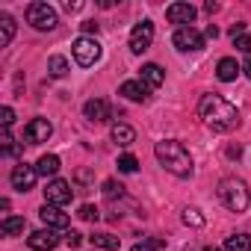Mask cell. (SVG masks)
<instances>
[{"instance_id": "6da1fadb", "label": "cell", "mask_w": 251, "mask_h": 251, "mask_svg": "<svg viewBox=\"0 0 251 251\" xmlns=\"http://www.w3.org/2000/svg\"><path fill=\"white\" fill-rule=\"evenodd\" d=\"M198 115L216 133H227L233 127H239V112L230 100H225L222 95H204L198 103Z\"/></svg>"}, {"instance_id": "7a4b0ae2", "label": "cell", "mask_w": 251, "mask_h": 251, "mask_svg": "<svg viewBox=\"0 0 251 251\" xmlns=\"http://www.w3.org/2000/svg\"><path fill=\"white\" fill-rule=\"evenodd\" d=\"M154 154H157L160 166H163L166 172H172L175 177H189V175H192V157H189V151H186L183 142H177V139H163V142L154 145Z\"/></svg>"}, {"instance_id": "3957f363", "label": "cell", "mask_w": 251, "mask_h": 251, "mask_svg": "<svg viewBox=\"0 0 251 251\" xmlns=\"http://www.w3.org/2000/svg\"><path fill=\"white\" fill-rule=\"evenodd\" d=\"M219 198H222V204H225L227 210H233V213H242V210H248V204H251V192H248L245 180H239V177H225V180L219 183Z\"/></svg>"}, {"instance_id": "277c9868", "label": "cell", "mask_w": 251, "mask_h": 251, "mask_svg": "<svg viewBox=\"0 0 251 251\" xmlns=\"http://www.w3.org/2000/svg\"><path fill=\"white\" fill-rule=\"evenodd\" d=\"M27 21H30L36 30L50 33V30L56 27V12H53V6H48V3H30V6H27Z\"/></svg>"}, {"instance_id": "5b68a950", "label": "cell", "mask_w": 251, "mask_h": 251, "mask_svg": "<svg viewBox=\"0 0 251 251\" xmlns=\"http://www.w3.org/2000/svg\"><path fill=\"white\" fill-rule=\"evenodd\" d=\"M71 50H74L77 65H83V68H89V65H95V62L100 59V45H98V39H92V36H80Z\"/></svg>"}, {"instance_id": "8992f818", "label": "cell", "mask_w": 251, "mask_h": 251, "mask_svg": "<svg viewBox=\"0 0 251 251\" xmlns=\"http://www.w3.org/2000/svg\"><path fill=\"white\" fill-rule=\"evenodd\" d=\"M154 42V24L151 21H139L133 30H130V50L133 53H145Z\"/></svg>"}, {"instance_id": "52a82bcc", "label": "cell", "mask_w": 251, "mask_h": 251, "mask_svg": "<svg viewBox=\"0 0 251 251\" xmlns=\"http://www.w3.org/2000/svg\"><path fill=\"white\" fill-rule=\"evenodd\" d=\"M175 48L183 50V53H195V50L204 48V36H201L195 27H180V30L175 33Z\"/></svg>"}, {"instance_id": "ba28073f", "label": "cell", "mask_w": 251, "mask_h": 251, "mask_svg": "<svg viewBox=\"0 0 251 251\" xmlns=\"http://www.w3.org/2000/svg\"><path fill=\"white\" fill-rule=\"evenodd\" d=\"M71 195H74L71 183H68V180H59V177H53V180L48 183V189H45V198H48V204H53V207H65V204L71 201Z\"/></svg>"}, {"instance_id": "9c48e42d", "label": "cell", "mask_w": 251, "mask_h": 251, "mask_svg": "<svg viewBox=\"0 0 251 251\" xmlns=\"http://www.w3.org/2000/svg\"><path fill=\"white\" fill-rule=\"evenodd\" d=\"M50 133H53V124H50L48 118H33L27 127H24V139H27L30 145H42V142H48Z\"/></svg>"}, {"instance_id": "30bf717a", "label": "cell", "mask_w": 251, "mask_h": 251, "mask_svg": "<svg viewBox=\"0 0 251 251\" xmlns=\"http://www.w3.org/2000/svg\"><path fill=\"white\" fill-rule=\"evenodd\" d=\"M36 177H39L36 166H27V163L15 166V169H12V175H9V180H12V186H15L18 192H30V189L36 186Z\"/></svg>"}, {"instance_id": "8fae6325", "label": "cell", "mask_w": 251, "mask_h": 251, "mask_svg": "<svg viewBox=\"0 0 251 251\" xmlns=\"http://www.w3.org/2000/svg\"><path fill=\"white\" fill-rule=\"evenodd\" d=\"M27 245H30L33 251H53V248L59 245V236H56L53 227H45V230L30 233V236H27Z\"/></svg>"}, {"instance_id": "7c38bea8", "label": "cell", "mask_w": 251, "mask_h": 251, "mask_svg": "<svg viewBox=\"0 0 251 251\" xmlns=\"http://www.w3.org/2000/svg\"><path fill=\"white\" fill-rule=\"evenodd\" d=\"M195 15H198V9H195L192 3H172V6L166 9V18H169L172 24H192Z\"/></svg>"}, {"instance_id": "4fadbf2b", "label": "cell", "mask_w": 251, "mask_h": 251, "mask_svg": "<svg viewBox=\"0 0 251 251\" xmlns=\"http://www.w3.org/2000/svg\"><path fill=\"white\" fill-rule=\"evenodd\" d=\"M83 115H86L89 121H95V124H100V121H109V103H106L103 98H92V100H86V106H83Z\"/></svg>"}, {"instance_id": "5bb4252c", "label": "cell", "mask_w": 251, "mask_h": 251, "mask_svg": "<svg viewBox=\"0 0 251 251\" xmlns=\"http://www.w3.org/2000/svg\"><path fill=\"white\" fill-rule=\"evenodd\" d=\"M39 216H42V222H45L48 227H53V230L68 227V213H62V210L53 207V204H45V207L39 210Z\"/></svg>"}, {"instance_id": "9a60e30c", "label": "cell", "mask_w": 251, "mask_h": 251, "mask_svg": "<svg viewBox=\"0 0 251 251\" xmlns=\"http://www.w3.org/2000/svg\"><path fill=\"white\" fill-rule=\"evenodd\" d=\"M121 95L127 98V100H136V103H145L151 98V89L142 83V80H127V83H121Z\"/></svg>"}, {"instance_id": "2e32d148", "label": "cell", "mask_w": 251, "mask_h": 251, "mask_svg": "<svg viewBox=\"0 0 251 251\" xmlns=\"http://www.w3.org/2000/svg\"><path fill=\"white\" fill-rule=\"evenodd\" d=\"M148 89H160L163 86V80H166V71L157 65V62H148V65H142V77H139Z\"/></svg>"}, {"instance_id": "e0dca14e", "label": "cell", "mask_w": 251, "mask_h": 251, "mask_svg": "<svg viewBox=\"0 0 251 251\" xmlns=\"http://www.w3.org/2000/svg\"><path fill=\"white\" fill-rule=\"evenodd\" d=\"M109 136H112V142H115V145H121V148H127V145H133V142H136V130L130 127V124H115Z\"/></svg>"}, {"instance_id": "ac0fdd59", "label": "cell", "mask_w": 251, "mask_h": 251, "mask_svg": "<svg viewBox=\"0 0 251 251\" xmlns=\"http://www.w3.org/2000/svg\"><path fill=\"white\" fill-rule=\"evenodd\" d=\"M242 68L236 65V59H230V56H225V59H219V65H216V77L222 80V83H230V80H236V74H239Z\"/></svg>"}, {"instance_id": "d6986e66", "label": "cell", "mask_w": 251, "mask_h": 251, "mask_svg": "<svg viewBox=\"0 0 251 251\" xmlns=\"http://www.w3.org/2000/svg\"><path fill=\"white\" fill-rule=\"evenodd\" d=\"M36 172H39L42 177H53V175L59 172V157H56V154H45V157H39Z\"/></svg>"}, {"instance_id": "ffe728a7", "label": "cell", "mask_w": 251, "mask_h": 251, "mask_svg": "<svg viewBox=\"0 0 251 251\" xmlns=\"http://www.w3.org/2000/svg\"><path fill=\"white\" fill-rule=\"evenodd\" d=\"M225 251H251V233H230L225 239Z\"/></svg>"}, {"instance_id": "44dd1931", "label": "cell", "mask_w": 251, "mask_h": 251, "mask_svg": "<svg viewBox=\"0 0 251 251\" xmlns=\"http://www.w3.org/2000/svg\"><path fill=\"white\" fill-rule=\"evenodd\" d=\"M0 233H3V236H18V233H24V219H21V216H6L3 225H0Z\"/></svg>"}, {"instance_id": "7402d4cb", "label": "cell", "mask_w": 251, "mask_h": 251, "mask_svg": "<svg viewBox=\"0 0 251 251\" xmlns=\"http://www.w3.org/2000/svg\"><path fill=\"white\" fill-rule=\"evenodd\" d=\"M12 36H15V21H12V15H0V45H9L12 42Z\"/></svg>"}, {"instance_id": "603a6c76", "label": "cell", "mask_w": 251, "mask_h": 251, "mask_svg": "<svg viewBox=\"0 0 251 251\" xmlns=\"http://www.w3.org/2000/svg\"><path fill=\"white\" fill-rule=\"evenodd\" d=\"M89 239H92L95 248H103V251H115L118 248V236H112V233H95Z\"/></svg>"}, {"instance_id": "cb8c5ba5", "label": "cell", "mask_w": 251, "mask_h": 251, "mask_svg": "<svg viewBox=\"0 0 251 251\" xmlns=\"http://www.w3.org/2000/svg\"><path fill=\"white\" fill-rule=\"evenodd\" d=\"M48 71H50V77H65L68 74V59L65 56H50Z\"/></svg>"}, {"instance_id": "d4e9b609", "label": "cell", "mask_w": 251, "mask_h": 251, "mask_svg": "<svg viewBox=\"0 0 251 251\" xmlns=\"http://www.w3.org/2000/svg\"><path fill=\"white\" fill-rule=\"evenodd\" d=\"M139 169V160L133 157V154H124V157H118V172H124V175H133Z\"/></svg>"}, {"instance_id": "484cf974", "label": "cell", "mask_w": 251, "mask_h": 251, "mask_svg": "<svg viewBox=\"0 0 251 251\" xmlns=\"http://www.w3.org/2000/svg\"><path fill=\"white\" fill-rule=\"evenodd\" d=\"M183 225L201 227V225H204V216H201V210H195V207H186V210H183Z\"/></svg>"}, {"instance_id": "4316f807", "label": "cell", "mask_w": 251, "mask_h": 251, "mask_svg": "<svg viewBox=\"0 0 251 251\" xmlns=\"http://www.w3.org/2000/svg\"><path fill=\"white\" fill-rule=\"evenodd\" d=\"M103 195H106L109 201H112V198H121V195H124V186L115 183V180H106V183H103Z\"/></svg>"}, {"instance_id": "83f0119b", "label": "cell", "mask_w": 251, "mask_h": 251, "mask_svg": "<svg viewBox=\"0 0 251 251\" xmlns=\"http://www.w3.org/2000/svg\"><path fill=\"white\" fill-rule=\"evenodd\" d=\"M77 216H80V219H86V222H98V207H92V204H83Z\"/></svg>"}, {"instance_id": "f1b7e54d", "label": "cell", "mask_w": 251, "mask_h": 251, "mask_svg": "<svg viewBox=\"0 0 251 251\" xmlns=\"http://www.w3.org/2000/svg\"><path fill=\"white\" fill-rule=\"evenodd\" d=\"M233 45H236V50H242V53H251V36H248V33L236 36V39H233Z\"/></svg>"}, {"instance_id": "f546056e", "label": "cell", "mask_w": 251, "mask_h": 251, "mask_svg": "<svg viewBox=\"0 0 251 251\" xmlns=\"http://www.w3.org/2000/svg\"><path fill=\"white\" fill-rule=\"evenodd\" d=\"M0 121H3V130H9V127H12V121H15L12 106H3V109H0Z\"/></svg>"}, {"instance_id": "4dcf8cb0", "label": "cell", "mask_w": 251, "mask_h": 251, "mask_svg": "<svg viewBox=\"0 0 251 251\" xmlns=\"http://www.w3.org/2000/svg\"><path fill=\"white\" fill-rule=\"evenodd\" d=\"M65 242H68V248H80V245H83V233L68 230V233H65Z\"/></svg>"}, {"instance_id": "1f68e13d", "label": "cell", "mask_w": 251, "mask_h": 251, "mask_svg": "<svg viewBox=\"0 0 251 251\" xmlns=\"http://www.w3.org/2000/svg\"><path fill=\"white\" fill-rule=\"evenodd\" d=\"M154 248H157L154 242H136L133 245V251H154Z\"/></svg>"}, {"instance_id": "d6a6232c", "label": "cell", "mask_w": 251, "mask_h": 251, "mask_svg": "<svg viewBox=\"0 0 251 251\" xmlns=\"http://www.w3.org/2000/svg\"><path fill=\"white\" fill-rule=\"evenodd\" d=\"M83 30H86V33H98V24H95V21H83Z\"/></svg>"}, {"instance_id": "836d02e7", "label": "cell", "mask_w": 251, "mask_h": 251, "mask_svg": "<svg viewBox=\"0 0 251 251\" xmlns=\"http://www.w3.org/2000/svg\"><path fill=\"white\" fill-rule=\"evenodd\" d=\"M204 9H207V12H210V15H213V12H216V9H219V3H216V0H210V3H204Z\"/></svg>"}, {"instance_id": "e575fe53", "label": "cell", "mask_w": 251, "mask_h": 251, "mask_svg": "<svg viewBox=\"0 0 251 251\" xmlns=\"http://www.w3.org/2000/svg\"><path fill=\"white\" fill-rule=\"evenodd\" d=\"M242 71H245V77H248V80H251V59H248V62H245V68H242Z\"/></svg>"}, {"instance_id": "d590c367", "label": "cell", "mask_w": 251, "mask_h": 251, "mask_svg": "<svg viewBox=\"0 0 251 251\" xmlns=\"http://www.w3.org/2000/svg\"><path fill=\"white\" fill-rule=\"evenodd\" d=\"M207 251H219V248H207Z\"/></svg>"}]
</instances>
